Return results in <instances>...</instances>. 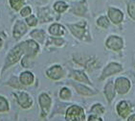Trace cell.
Returning a JSON list of instances; mask_svg holds the SVG:
<instances>
[{
  "label": "cell",
  "mask_w": 135,
  "mask_h": 121,
  "mask_svg": "<svg viewBox=\"0 0 135 121\" xmlns=\"http://www.w3.org/2000/svg\"><path fill=\"white\" fill-rule=\"evenodd\" d=\"M68 28L70 29L72 33L76 38L79 40H86L85 37H88V31H87V23L86 21H81L77 24H68Z\"/></svg>",
  "instance_id": "6da1fadb"
},
{
  "label": "cell",
  "mask_w": 135,
  "mask_h": 121,
  "mask_svg": "<svg viewBox=\"0 0 135 121\" xmlns=\"http://www.w3.org/2000/svg\"><path fill=\"white\" fill-rule=\"evenodd\" d=\"M24 54V49L22 46V43L16 45V47H13L12 50L10 51V53L7 56L6 59V63H5V68L9 67L10 66L13 64L18 62V60H20L21 56Z\"/></svg>",
  "instance_id": "7a4b0ae2"
},
{
  "label": "cell",
  "mask_w": 135,
  "mask_h": 121,
  "mask_svg": "<svg viewBox=\"0 0 135 121\" xmlns=\"http://www.w3.org/2000/svg\"><path fill=\"white\" fill-rule=\"evenodd\" d=\"M67 121H84L83 109L79 106H71L66 111Z\"/></svg>",
  "instance_id": "3957f363"
},
{
  "label": "cell",
  "mask_w": 135,
  "mask_h": 121,
  "mask_svg": "<svg viewBox=\"0 0 135 121\" xmlns=\"http://www.w3.org/2000/svg\"><path fill=\"white\" fill-rule=\"evenodd\" d=\"M131 84L126 77H119L115 81V90L119 94H126L129 91Z\"/></svg>",
  "instance_id": "277c9868"
},
{
  "label": "cell",
  "mask_w": 135,
  "mask_h": 121,
  "mask_svg": "<svg viewBox=\"0 0 135 121\" xmlns=\"http://www.w3.org/2000/svg\"><path fill=\"white\" fill-rule=\"evenodd\" d=\"M105 45L111 50L119 51L124 46V40L119 36H109L108 39L105 40Z\"/></svg>",
  "instance_id": "5b68a950"
},
{
  "label": "cell",
  "mask_w": 135,
  "mask_h": 121,
  "mask_svg": "<svg viewBox=\"0 0 135 121\" xmlns=\"http://www.w3.org/2000/svg\"><path fill=\"white\" fill-rule=\"evenodd\" d=\"M123 70V66L117 63H110L108 66L104 69L100 80H104L107 77L111 76L113 74L119 73Z\"/></svg>",
  "instance_id": "8992f818"
},
{
  "label": "cell",
  "mask_w": 135,
  "mask_h": 121,
  "mask_svg": "<svg viewBox=\"0 0 135 121\" xmlns=\"http://www.w3.org/2000/svg\"><path fill=\"white\" fill-rule=\"evenodd\" d=\"M22 46L24 49V54L30 57H35L37 54L39 50V46L34 40H26V41L22 42Z\"/></svg>",
  "instance_id": "52a82bcc"
},
{
  "label": "cell",
  "mask_w": 135,
  "mask_h": 121,
  "mask_svg": "<svg viewBox=\"0 0 135 121\" xmlns=\"http://www.w3.org/2000/svg\"><path fill=\"white\" fill-rule=\"evenodd\" d=\"M107 15L112 23L114 24H120L124 19V13L121 10L114 7H110L107 11Z\"/></svg>",
  "instance_id": "ba28073f"
},
{
  "label": "cell",
  "mask_w": 135,
  "mask_h": 121,
  "mask_svg": "<svg viewBox=\"0 0 135 121\" xmlns=\"http://www.w3.org/2000/svg\"><path fill=\"white\" fill-rule=\"evenodd\" d=\"M46 75L52 80H60L64 76V71L60 66H53L46 70Z\"/></svg>",
  "instance_id": "9c48e42d"
},
{
  "label": "cell",
  "mask_w": 135,
  "mask_h": 121,
  "mask_svg": "<svg viewBox=\"0 0 135 121\" xmlns=\"http://www.w3.org/2000/svg\"><path fill=\"white\" fill-rule=\"evenodd\" d=\"M74 15H77V16H85L86 13H87V4H86V0H81L79 1L78 3H76L74 7L71 10Z\"/></svg>",
  "instance_id": "30bf717a"
},
{
  "label": "cell",
  "mask_w": 135,
  "mask_h": 121,
  "mask_svg": "<svg viewBox=\"0 0 135 121\" xmlns=\"http://www.w3.org/2000/svg\"><path fill=\"white\" fill-rule=\"evenodd\" d=\"M27 31V27L23 21L17 20L13 27V38L16 40H19Z\"/></svg>",
  "instance_id": "8fae6325"
},
{
  "label": "cell",
  "mask_w": 135,
  "mask_h": 121,
  "mask_svg": "<svg viewBox=\"0 0 135 121\" xmlns=\"http://www.w3.org/2000/svg\"><path fill=\"white\" fill-rule=\"evenodd\" d=\"M38 101H39V104H40V107H41V109H42V113H43L42 115H44V114H46V113H48L50 107H51V103H52L51 98H50L46 93H42V94L39 96Z\"/></svg>",
  "instance_id": "7c38bea8"
},
{
  "label": "cell",
  "mask_w": 135,
  "mask_h": 121,
  "mask_svg": "<svg viewBox=\"0 0 135 121\" xmlns=\"http://www.w3.org/2000/svg\"><path fill=\"white\" fill-rule=\"evenodd\" d=\"M115 87H114V83L112 80L108 81L107 85L104 86V95L107 97V101L109 103H111V101L114 99L115 97Z\"/></svg>",
  "instance_id": "4fadbf2b"
},
{
  "label": "cell",
  "mask_w": 135,
  "mask_h": 121,
  "mask_svg": "<svg viewBox=\"0 0 135 121\" xmlns=\"http://www.w3.org/2000/svg\"><path fill=\"white\" fill-rule=\"evenodd\" d=\"M130 105L127 101H121L117 105V113H119L120 116H122L123 118L127 117L130 113Z\"/></svg>",
  "instance_id": "5bb4252c"
},
{
  "label": "cell",
  "mask_w": 135,
  "mask_h": 121,
  "mask_svg": "<svg viewBox=\"0 0 135 121\" xmlns=\"http://www.w3.org/2000/svg\"><path fill=\"white\" fill-rule=\"evenodd\" d=\"M17 101L18 104L24 109L30 108L32 106V100L30 96L25 92H19L17 94Z\"/></svg>",
  "instance_id": "9a60e30c"
},
{
  "label": "cell",
  "mask_w": 135,
  "mask_h": 121,
  "mask_svg": "<svg viewBox=\"0 0 135 121\" xmlns=\"http://www.w3.org/2000/svg\"><path fill=\"white\" fill-rule=\"evenodd\" d=\"M71 77L74 78L76 81L81 82V83H85V84H88V85L91 84L90 81H89V79L87 78V76H86L85 73H84L83 71H81V70L72 71V73H71Z\"/></svg>",
  "instance_id": "2e32d148"
},
{
  "label": "cell",
  "mask_w": 135,
  "mask_h": 121,
  "mask_svg": "<svg viewBox=\"0 0 135 121\" xmlns=\"http://www.w3.org/2000/svg\"><path fill=\"white\" fill-rule=\"evenodd\" d=\"M49 33L53 36H57V37H60L62 36L65 33V29L62 25H60L59 23H55L52 24L51 26L49 27Z\"/></svg>",
  "instance_id": "e0dca14e"
},
{
  "label": "cell",
  "mask_w": 135,
  "mask_h": 121,
  "mask_svg": "<svg viewBox=\"0 0 135 121\" xmlns=\"http://www.w3.org/2000/svg\"><path fill=\"white\" fill-rule=\"evenodd\" d=\"M73 86L75 87V89L77 90V91L81 95H85V96H91V95L96 94V91H93L92 90L88 89L87 87L83 86V85H80V84H73Z\"/></svg>",
  "instance_id": "ac0fdd59"
},
{
  "label": "cell",
  "mask_w": 135,
  "mask_h": 121,
  "mask_svg": "<svg viewBox=\"0 0 135 121\" xmlns=\"http://www.w3.org/2000/svg\"><path fill=\"white\" fill-rule=\"evenodd\" d=\"M34 75L33 73L29 72V71H25V72H22L20 74V77H19V80H20V83L22 85H25V86H28V85H32L33 82H34Z\"/></svg>",
  "instance_id": "d6986e66"
},
{
  "label": "cell",
  "mask_w": 135,
  "mask_h": 121,
  "mask_svg": "<svg viewBox=\"0 0 135 121\" xmlns=\"http://www.w3.org/2000/svg\"><path fill=\"white\" fill-rule=\"evenodd\" d=\"M31 37L33 39H35V40H36L38 42L42 43L44 41L46 35H45V32L42 31V30H35V31H33L31 33Z\"/></svg>",
  "instance_id": "ffe728a7"
},
{
  "label": "cell",
  "mask_w": 135,
  "mask_h": 121,
  "mask_svg": "<svg viewBox=\"0 0 135 121\" xmlns=\"http://www.w3.org/2000/svg\"><path fill=\"white\" fill-rule=\"evenodd\" d=\"M68 9V5L64 1H57L54 4V10L57 13H63Z\"/></svg>",
  "instance_id": "44dd1931"
},
{
  "label": "cell",
  "mask_w": 135,
  "mask_h": 121,
  "mask_svg": "<svg viewBox=\"0 0 135 121\" xmlns=\"http://www.w3.org/2000/svg\"><path fill=\"white\" fill-rule=\"evenodd\" d=\"M109 22H110V21L108 20V18H107V16H100L99 18L97 19V21H96L97 25H98L99 27H101V28H104V29H107V28H108V27H109Z\"/></svg>",
  "instance_id": "7402d4cb"
},
{
  "label": "cell",
  "mask_w": 135,
  "mask_h": 121,
  "mask_svg": "<svg viewBox=\"0 0 135 121\" xmlns=\"http://www.w3.org/2000/svg\"><path fill=\"white\" fill-rule=\"evenodd\" d=\"M127 13L130 18L135 20V0H130L127 3Z\"/></svg>",
  "instance_id": "603a6c76"
},
{
  "label": "cell",
  "mask_w": 135,
  "mask_h": 121,
  "mask_svg": "<svg viewBox=\"0 0 135 121\" xmlns=\"http://www.w3.org/2000/svg\"><path fill=\"white\" fill-rule=\"evenodd\" d=\"M9 3H10L11 7H12L13 10L18 11V10H20L22 5H23L24 0H9Z\"/></svg>",
  "instance_id": "cb8c5ba5"
},
{
  "label": "cell",
  "mask_w": 135,
  "mask_h": 121,
  "mask_svg": "<svg viewBox=\"0 0 135 121\" xmlns=\"http://www.w3.org/2000/svg\"><path fill=\"white\" fill-rule=\"evenodd\" d=\"M60 97L61 98V99H64V100L69 99V98L71 97L70 90L67 89V87H63L62 90H60Z\"/></svg>",
  "instance_id": "d4e9b609"
},
{
  "label": "cell",
  "mask_w": 135,
  "mask_h": 121,
  "mask_svg": "<svg viewBox=\"0 0 135 121\" xmlns=\"http://www.w3.org/2000/svg\"><path fill=\"white\" fill-rule=\"evenodd\" d=\"M9 110V104L5 98L0 96V111H7Z\"/></svg>",
  "instance_id": "484cf974"
},
{
  "label": "cell",
  "mask_w": 135,
  "mask_h": 121,
  "mask_svg": "<svg viewBox=\"0 0 135 121\" xmlns=\"http://www.w3.org/2000/svg\"><path fill=\"white\" fill-rule=\"evenodd\" d=\"M91 111L94 113H96V114H99V113L101 114V113H104V109L101 104H96V105H94L93 107H92Z\"/></svg>",
  "instance_id": "4316f807"
},
{
  "label": "cell",
  "mask_w": 135,
  "mask_h": 121,
  "mask_svg": "<svg viewBox=\"0 0 135 121\" xmlns=\"http://www.w3.org/2000/svg\"><path fill=\"white\" fill-rule=\"evenodd\" d=\"M33 57H30V56H25L23 59H22V66L24 67H30L33 64V60H32Z\"/></svg>",
  "instance_id": "83f0119b"
},
{
  "label": "cell",
  "mask_w": 135,
  "mask_h": 121,
  "mask_svg": "<svg viewBox=\"0 0 135 121\" xmlns=\"http://www.w3.org/2000/svg\"><path fill=\"white\" fill-rule=\"evenodd\" d=\"M26 22L29 26H36V24H37V18L35 16L31 15V16H29L26 18Z\"/></svg>",
  "instance_id": "f1b7e54d"
},
{
  "label": "cell",
  "mask_w": 135,
  "mask_h": 121,
  "mask_svg": "<svg viewBox=\"0 0 135 121\" xmlns=\"http://www.w3.org/2000/svg\"><path fill=\"white\" fill-rule=\"evenodd\" d=\"M32 13V9L29 7V6H26L22 8V10L20 11V16H24V17H28L29 16H31Z\"/></svg>",
  "instance_id": "f546056e"
},
{
  "label": "cell",
  "mask_w": 135,
  "mask_h": 121,
  "mask_svg": "<svg viewBox=\"0 0 135 121\" xmlns=\"http://www.w3.org/2000/svg\"><path fill=\"white\" fill-rule=\"evenodd\" d=\"M18 81L17 79H16V77H13L12 79L9 81L8 84L10 85V86H12V87H21V85L20 84H17Z\"/></svg>",
  "instance_id": "4dcf8cb0"
},
{
  "label": "cell",
  "mask_w": 135,
  "mask_h": 121,
  "mask_svg": "<svg viewBox=\"0 0 135 121\" xmlns=\"http://www.w3.org/2000/svg\"><path fill=\"white\" fill-rule=\"evenodd\" d=\"M88 121H103V120H102L100 117H98V116H96V115H91V116H89Z\"/></svg>",
  "instance_id": "1f68e13d"
},
{
  "label": "cell",
  "mask_w": 135,
  "mask_h": 121,
  "mask_svg": "<svg viewBox=\"0 0 135 121\" xmlns=\"http://www.w3.org/2000/svg\"><path fill=\"white\" fill-rule=\"evenodd\" d=\"M127 121H135V114H132V115H130L127 119Z\"/></svg>",
  "instance_id": "d6a6232c"
},
{
  "label": "cell",
  "mask_w": 135,
  "mask_h": 121,
  "mask_svg": "<svg viewBox=\"0 0 135 121\" xmlns=\"http://www.w3.org/2000/svg\"><path fill=\"white\" fill-rule=\"evenodd\" d=\"M1 46H2V40L0 39V48H1Z\"/></svg>",
  "instance_id": "836d02e7"
}]
</instances>
